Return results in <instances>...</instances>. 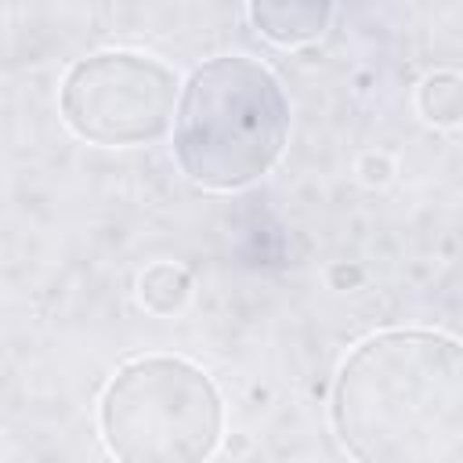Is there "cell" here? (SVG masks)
Returning a JSON list of instances; mask_svg holds the SVG:
<instances>
[{
  "instance_id": "5b68a950",
  "label": "cell",
  "mask_w": 463,
  "mask_h": 463,
  "mask_svg": "<svg viewBox=\"0 0 463 463\" xmlns=\"http://www.w3.org/2000/svg\"><path fill=\"white\" fill-rule=\"evenodd\" d=\"M250 22L275 43H307L322 36L333 18L329 4H253Z\"/></svg>"
},
{
  "instance_id": "8992f818",
  "label": "cell",
  "mask_w": 463,
  "mask_h": 463,
  "mask_svg": "<svg viewBox=\"0 0 463 463\" xmlns=\"http://www.w3.org/2000/svg\"><path fill=\"white\" fill-rule=\"evenodd\" d=\"M188 289H192V279L177 264H152L137 282L141 304L156 315H174L188 300Z\"/></svg>"
},
{
  "instance_id": "7a4b0ae2",
  "label": "cell",
  "mask_w": 463,
  "mask_h": 463,
  "mask_svg": "<svg viewBox=\"0 0 463 463\" xmlns=\"http://www.w3.org/2000/svg\"><path fill=\"white\" fill-rule=\"evenodd\" d=\"M289 137L282 83L246 54L199 65L177 94L174 156L203 188L235 192L264 177Z\"/></svg>"
},
{
  "instance_id": "6da1fadb",
  "label": "cell",
  "mask_w": 463,
  "mask_h": 463,
  "mask_svg": "<svg viewBox=\"0 0 463 463\" xmlns=\"http://www.w3.org/2000/svg\"><path fill=\"white\" fill-rule=\"evenodd\" d=\"M333 427L354 463H459V344L430 329H387L362 340L340 365Z\"/></svg>"
},
{
  "instance_id": "3957f363",
  "label": "cell",
  "mask_w": 463,
  "mask_h": 463,
  "mask_svg": "<svg viewBox=\"0 0 463 463\" xmlns=\"http://www.w3.org/2000/svg\"><path fill=\"white\" fill-rule=\"evenodd\" d=\"M98 427L119 463H206L221 441L224 409L199 365L152 354L109 380Z\"/></svg>"
},
{
  "instance_id": "52a82bcc",
  "label": "cell",
  "mask_w": 463,
  "mask_h": 463,
  "mask_svg": "<svg viewBox=\"0 0 463 463\" xmlns=\"http://www.w3.org/2000/svg\"><path fill=\"white\" fill-rule=\"evenodd\" d=\"M420 112L438 127H456L463 112V80L459 72H430L420 87Z\"/></svg>"
},
{
  "instance_id": "277c9868",
  "label": "cell",
  "mask_w": 463,
  "mask_h": 463,
  "mask_svg": "<svg viewBox=\"0 0 463 463\" xmlns=\"http://www.w3.org/2000/svg\"><path fill=\"white\" fill-rule=\"evenodd\" d=\"M177 76L134 51H101L80 58L61 83V116L83 141L145 145L166 134L177 109Z\"/></svg>"
}]
</instances>
